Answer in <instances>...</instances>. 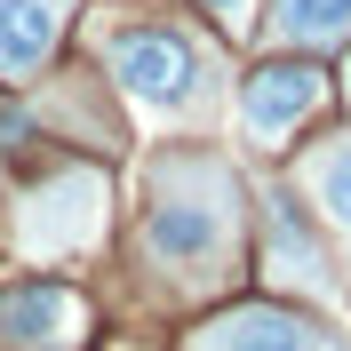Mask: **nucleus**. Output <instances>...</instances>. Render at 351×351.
<instances>
[{
  "mask_svg": "<svg viewBox=\"0 0 351 351\" xmlns=\"http://www.w3.org/2000/svg\"><path fill=\"white\" fill-rule=\"evenodd\" d=\"M319 104H328V72L304 64V56H295V64L280 56V64L247 72V88H240V120H247L256 144H287V136L304 128Z\"/></svg>",
  "mask_w": 351,
  "mask_h": 351,
  "instance_id": "3",
  "label": "nucleus"
},
{
  "mask_svg": "<svg viewBox=\"0 0 351 351\" xmlns=\"http://www.w3.org/2000/svg\"><path fill=\"white\" fill-rule=\"evenodd\" d=\"M271 271L280 280H304L311 295H328V256H319V240L304 232V216H295V199H271Z\"/></svg>",
  "mask_w": 351,
  "mask_h": 351,
  "instance_id": "8",
  "label": "nucleus"
},
{
  "mask_svg": "<svg viewBox=\"0 0 351 351\" xmlns=\"http://www.w3.org/2000/svg\"><path fill=\"white\" fill-rule=\"evenodd\" d=\"M112 72H120V88H128L144 112H192L199 104V48L184 40V32H168V24H136V32H120L112 40Z\"/></svg>",
  "mask_w": 351,
  "mask_h": 351,
  "instance_id": "2",
  "label": "nucleus"
},
{
  "mask_svg": "<svg viewBox=\"0 0 351 351\" xmlns=\"http://www.w3.org/2000/svg\"><path fill=\"white\" fill-rule=\"evenodd\" d=\"M271 32L287 48H328L351 32V0H271Z\"/></svg>",
  "mask_w": 351,
  "mask_h": 351,
  "instance_id": "9",
  "label": "nucleus"
},
{
  "mask_svg": "<svg viewBox=\"0 0 351 351\" xmlns=\"http://www.w3.org/2000/svg\"><path fill=\"white\" fill-rule=\"evenodd\" d=\"M311 199L328 208L335 232H351V136H343V144H328V152L311 160Z\"/></svg>",
  "mask_w": 351,
  "mask_h": 351,
  "instance_id": "10",
  "label": "nucleus"
},
{
  "mask_svg": "<svg viewBox=\"0 0 351 351\" xmlns=\"http://www.w3.org/2000/svg\"><path fill=\"white\" fill-rule=\"evenodd\" d=\"M199 8H208V16H223V24H240V16H247V0H199Z\"/></svg>",
  "mask_w": 351,
  "mask_h": 351,
  "instance_id": "11",
  "label": "nucleus"
},
{
  "mask_svg": "<svg viewBox=\"0 0 351 351\" xmlns=\"http://www.w3.org/2000/svg\"><path fill=\"white\" fill-rule=\"evenodd\" d=\"M199 351H319V335L295 319V311H232V319H216V328L199 335Z\"/></svg>",
  "mask_w": 351,
  "mask_h": 351,
  "instance_id": "6",
  "label": "nucleus"
},
{
  "mask_svg": "<svg viewBox=\"0 0 351 351\" xmlns=\"http://www.w3.org/2000/svg\"><path fill=\"white\" fill-rule=\"evenodd\" d=\"M96 223H104V184L88 168L56 176L32 192V216H24V247L32 256H64V247H88L96 240Z\"/></svg>",
  "mask_w": 351,
  "mask_h": 351,
  "instance_id": "4",
  "label": "nucleus"
},
{
  "mask_svg": "<svg viewBox=\"0 0 351 351\" xmlns=\"http://www.w3.org/2000/svg\"><path fill=\"white\" fill-rule=\"evenodd\" d=\"M144 247L176 280H216V263L240 247V184H232V168L208 160V152H176L152 176Z\"/></svg>",
  "mask_w": 351,
  "mask_h": 351,
  "instance_id": "1",
  "label": "nucleus"
},
{
  "mask_svg": "<svg viewBox=\"0 0 351 351\" xmlns=\"http://www.w3.org/2000/svg\"><path fill=\"white\" fill-rule=\"evenodd\" d=\"M319 351H328V343H319Z\"/></svg>",
  "mask_w": 351,
  "mask_h": 351,
  "instance_id": "12",
  "label": "nucleus"
},
{
  "mask_svg": "<svg viewBox=\"0 0 351 351\" xmlns=\"http://www.w3.org/2000/svg\"><path fill=\"white\" fill-rule=\"evenodd\" d=\"M56 48V0H0V72H40Z\"/></svg>",
  "mask_w": 351,
  "mask_h": 351,
  "instance_id": "7",
  "label": "nucleus"
},
{
  "mask_svg": "<svg viewBox=\"0 0 351 351\" xmlns=\"http://www.w3.org/2000/svg\"><path fill=\"white\" fill-rule=\"evenodd\" d=\"M88 335V311L72 287H16L0 295V343L16 351H80Z\"/></svg>",
  "mask_w": 351,
  "mask_h": 351,
  "instance_id": "5",
  "label": "nucleus"
}]
</instances>
